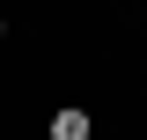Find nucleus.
<instances>
[{"label": "nucleus", "instance_id": "1", "mask_svg": "<svg viewBox=\"0 0 147 140\" xmlns=\"http://www.w3.org/2000/svg\"><path fill=\"white\" fill-rule=\"evenodd\" d=\"M88 133H96L88 111H59V118H52V140H88Z\"/></svg>", "mask_w": 147, "mask_h": 140}]
</instances>
